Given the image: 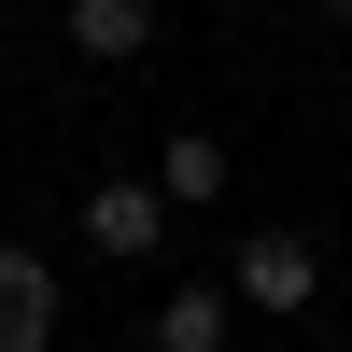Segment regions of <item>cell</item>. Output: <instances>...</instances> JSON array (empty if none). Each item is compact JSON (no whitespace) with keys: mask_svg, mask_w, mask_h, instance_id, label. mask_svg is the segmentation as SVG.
<instances>
[{"mask_svg":"<svg viewBox=\"0 0 352 352\" xmlns=\"http://www.w3.org/2000/svg\"><path fill=\"white\" fill-rule=\"evenodd\" d=\"M226 296H240V310H268V324H296V310L324 296V240H296V226H240Z\"/></svg>","mask_w":352,"mask_h":352,"instance_id":"6da1fadb","label":"cell"},{"mask_svg":"<svg viewBox=\"0 0 352 352\" xmlns=\"http://www.w3.org/2000/svg\"><path fill=\"white\" fill-rule=\"evenodd\" d=\"M85 254H113V268L169 254V197H155V169H113V184H85Z\"/></svg>","mask_w":352,"mask_h":352,"instance_id":"7a4b0ae2","label":"cell"},{"mask_svg":"<svg viewBox=\"0 0 352 352\" xmlns=\"http://www.w3.org/2000/svg\"><path fill=\"white\" fill-rule=\"evenodd\" d=\"M155 197H169V226L212 212V197H226V141H212V127H169V141H155Z\"/></svg>","mask_w":352,"mask_h":352,"instance_id":"5b68a950","label":"cell"},{"mask_svg":"<svg viewBox=\"0 0 352 352\" xmlns=\"http://www.w3.org/2000/svg\"><path fill=\"white\" fill-rule=\"evenodd\" d=\"M56 43H71L85 71H127V56H155V0H71Z\"/></svg>","mask_w":352,"mask_h":352,"instance_id":"3957f363","label":"cell"},{"mask_svg":"<svg viewBox=\"0 0 352 352\" xmlns=\"http://www.w3.org/2000/svg\"><path fill=\"white\" fill-rule=\"evenodd\" d=\"M0 352H56V268L28 240H0Z\"/></svg>","mask_w":352,"mask_h":352,"instance_id":"277c9868","label":"cell"},{"mask_svg":"<svg viewBox=\"0 0 352 352\" xmlns=\"http://www.w3.org/2000/svg\"><path fill=\"white\" fill-rule=\"evenodd\" d=\"M226 310H240L226 282H169V296H155V324H141V338H155V352H226Z\"/></svg>","mask_w":352,"mask_h":352,"instance_id":"8992f818","label":"cell"}]
</instances>
